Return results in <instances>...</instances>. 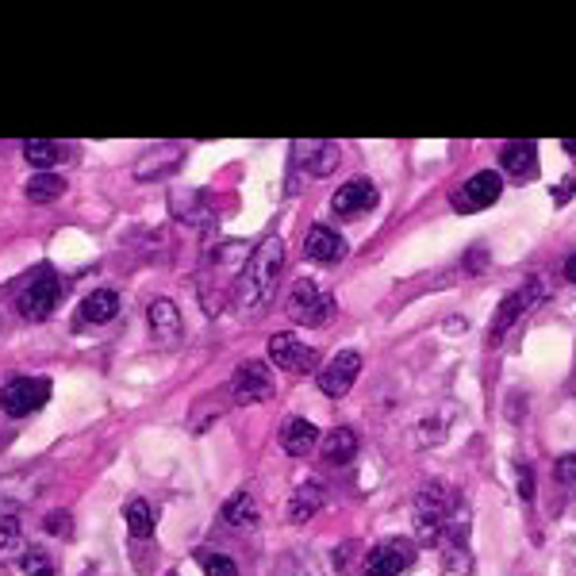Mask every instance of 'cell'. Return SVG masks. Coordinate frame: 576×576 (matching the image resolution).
<instances>
[{"mask_svg":"<svg viewBox=\"0 0 576 576\" xmlns=\"http://www.w3.org/2000/svg\"><path fill=\"white\" fill-rule=\"evenodd\" d=\"M572 189H576V177L569 173L561 184H557V193H553V204H569L572 200Z\"/></svg>","mask_w":576,"mask_h":576,"instance_id":"cell-31","label":"cell"},{"mask_svg":"<svg viewBox=\"0 0 576 576\" xmlns=\"http://www.w3.org/2000/svg\"><path fill=\"white\" fill-rule=\"evenodd\" d=\"M285 576H304V572H296V565H292V561H285Z\"/></svg>","mask_w":576,"mask_h":576,"instance_id":"cell-33","label":"cell"},{"mask_svg":"<svg viewBox=\"0 0 576 576\" xmlns=\"http://www.w3.org/2000/svg\"><path fill=\"white\" fill-rule=\"evenodd\" d=\"M269 361L277 369H288V373H308V369L315 365V350L296 342L292 334H273L269 339Z\"/></svg>","mask_w":576,"mask_h":576,"instance_id":"cell-9","label":"cell"},{"mask_svg":"<svg viewBox=\"0 0 576 576\" xmlns=\"http://www.w3.org/2000/svg\"><path fill=\"white\" fill-rule=\"evenodd\" d=\"M499 196H504V177H499L496 170H480V173H473V177L450 196V204H454L457 212L473 215V212L492 208V204H496Z\"/></svg>","mask_w":576,"mask_h":576,"instance_id":"cell-5","label":"cell"},{"mask_svg":"<svg viewBox=\"0 0 576 576\" xmlns=\"http://www.w3.org/2000/svg\"><path fill=\"white\" fill-rule=\"evenodd\" d=\"M450 508H454V499L445 496L442 485H431V488L419 492V499H415V527H419L423 542H438V538H442L445 511H450Z\"/></svg>","mask_w":576,"mask_h":576,"instance_id":"cell-7","label":"cell"},{"mask_svg":"<svg viewBox=\"0 0 576 576\" xmlns=\"http://www.w3.org/2000/svg\"><path fill=\"white\" fill-rule=\"evenodd\" d=\"M373 204H377V189H373V181H365V177L346 181L342 189L330 196V208L339 212V215H358V212H369Z\"/></svg>","mask_w":576,"mask_h":576,"instance_id":"cell-13","label":"cell"},{"mask_svg":"<svg viewBox=\"0 0 576 576\" xmlns=\"http://www.w3.org/2000/svg\"><path fill=\"white\" fill-rule=\"evenodd\" d=\"M523 311H530L523 288H518V292H508V296H504V304H499V311H496V319H492V330H488L492 346H496L499 339H504V334H508L518 319H523Z\"/></svg>","mask_w":576,"mask_h":576,"instance_id":"cell-17","label":"cell"},{"mask_svg":"<svg viewBox=\"0 0 576 576\" xmlns=\"http://www.w3.org/2000/svg\"><path fill=\"white\" fill-rule=\"evenodd\" d=\"M20 546V523L8 515V518H0V553H8Z\"/></svg>","mask_w":576,"mask_h":576,"instance_id":"cell-27","label":"cell"},{"mask_svg":"<svg viewBox=\"0 0 576 576\" xmlns=\"http://www.w3.org/2000/svg\"><path fill=\"white\" fill-rule=\"evenodd\" d=\"M62 193H66V181L58 173H39V177L27 181V200L31 204H50V200H58Z\"/></svg>","mask_w":576,"mask_h":576,"instance_id":"cell-22","label":"cell"},{"mask_svg":"<svg viewBox=\"0 0 576 576\" xmlns=\"http://www.w3.org/2000/svg\"><path fill=\"white\" fill-rule=\"evenodd\" d=\"M296 154H304L300 165L311 173V177H330L334 170H339V162H342V146L339 142H300L296 146Z\"/></svg>","mask_w":576,"mask_h":576,"instance_id":"cell-14","label":"cell"},{"mask_svg":"<svg viewBox=\"0 0 576 576\" xmlns=\"http://www.w3.org/2000/svg\"><path fill=\"white\" fill-rule=\"evenodd\" d=\"M330 311H334V300L330 296L315 285V281H296L292 296H288V315H292V323H300V327H323L330 319Z\"/></svg>","mask_w":576,"mask_h":576,"instance_id":"cell-4","label":"cell"},{"mask_svg":"<svg viewBox=\"0 0 576 576\" xmlns=\"http://www.w3.org/2000/svg\"><path fill=\"white\" fill-rule=\"evenodd\" d=\"M223 518H227L231 527H257V504H254V496L235 492L227 504H223Z\"/></svg>","mask_w":576,"mask_h":576,"instance_id":"cell-21","label":"cell"},{"mask_svg":"<svg viewBox=\"0 0 576 576\" xmlns=\"http://www.w3.org/2000/svg\"><path fill=\"white\" fill-rule=\"evenodd\" d=\"M123 518H127V530L135 538H151L154 534V511L146 499H131V504L123 508Z\"/></svg>","mask_w":576,"mask_h":576,"instance_id":"cell-23","label":"cell"},{"mask_svg":"<svg viewBox=\"0 0 576 576\" xmlns=\"http://www.w3.org/2000/svg\"><path fill=\"white\" fill-rule=\"evenodd\" d=\"M499 170H504L508 177H515V181H530L538 173V146L523 142V139L504 142L499 146Z\"/></svg>","mask_w":576,"mask_h":576,"instance_id":"cell-12","label":"cell"},{"mask_svg":"<svg viewBox=\"0 0 576 576\" xmlns=\"http://www.w3.org/2000/svg\"><path fill=\"white\" fill-rule=\"evenodd\" d=\"M146 319H151V330L162 342H177L181 339V311L173 300H151L146 308Z\"/></svg>","mask_w":576,"mask_h":576,"instance_id":"cell-16","label":"cell"},{"mask_svg":"<svg viewBox=\"0 0 576 576\" xmlns=\"http://www.w3.org/2000/svg\"><path fill=\"white\" fill-rule=\"evenodd\" d=\"M304 254L311 257V262H319V266H334V262H342V257H346V238L339 231L323 227V223H315V227L304 235Z\"/></svg>","mask_w":576,"mask_h":576,"instance_id":"cell-11","label":"cell"},{"mask_svg":"<svg viewBox=\"0 0 576 576\" xmlns=\"http://www.w3.org/2000/svg\"><path fill=\"white\" fill-rule=\"evenodd\" d=\"M315 442H319V431H315V423L308 419H288L285 431H281V450L288 457H308L315 450Z\"/></svg>","mask_w":576,"mask_h":576,"instance_id":"cell-15","label":"cell"},{"mask_svg":"<svg viewBox=\"0 0 576 576\" xmlns=\"http://www.w3.org/2000/svg\"><path fill=\"white\" fill-rule=\"evenodd\" d=\"M518 496H523V504L534 499V473H530V466H518Z\"/></svg>","mask_w":576,"mask_h":576,"instance_id":"cell-30","label":"cell"},{"mask_svg":"<svg viewBox=\"0 0 576 576\" xmlns=\"http://www.w3.org/2000/svg\"><path fill=\"white\" fill-rule=\"evenodd\" d=\"M200 569H204V576H238V569H235L231 557L212 553V550L200 553Z\"/></svg>","mask_w":576,"mask_h":576,"instance_id":"cell-25","label":"cell"},{"mask_svg":"<svg viewBox=\"0 0 576 576\" xmlns=\"http://www.w3.org/2000/svg\"><path fill=\"white\" fill-rule=\"evenodd\" d=\"M24 576H54V565L43 550H31L24 553Z\"/></svg>","mask_w":576,"mask_h":576,"instance_id":"cell-26","label":"cell"},{"mask_svg":"<svg viewBox=\"0 0 576 576\" xmlns=\"http://www.w3.org/2000/svg\"><path fill=\"white\" fill-rule=\"evenodd\" d=\"M269 373H266V365L262 361H243L235 369V381H231V396L238 403H257V400H266L269 396Z\"/></svg>","mask_w":576,"mask_h":576,"instance_id":"cell-10","label":"cell"},{"mask_svg":"<svg viewBox=\"0 0 576 576\" xmlns=\"http://www.w3.org/2000/svg\"><path fill=\"white\" fill-rule=\"evenodd\" d=\"M50 400V381L47 377H16L5 384V393H0V407H5V415L12 419H24L31 412H39V407Z\"/></svg>","mask_w":576,"mask_h":576,"instance_id":"cell-3","label":"cell"},{"mask_svg":"<svg viewBox=\"0 0 576 576\" xmlns=\"http://www.w3.org/2000/svg\"><path fill=\"white\" fill-rule=\"evenodd\" d=\"M565 281H572V285H576V254H572V257H565Z\"/></svg>","mask_w":576,"mask_h":576,"instance_id":"cell-32","label":"cell"},{"mask_svg":"<svg viewBox=\"0 0 576 576\" xmlns=\"http://www.w3.org/2000/svg\"><path fill=\"white\" fill-rule=\"evenodd\" d=\"M565 151H569V154H576V139H565Z\"/></svg>","mask_w":576,"mask_h":576,"instance_id":"cell-34","label":"cell"},{"mask_svg":"<svg viewBox=\"0 0 576 576\" xmlns=\"http://www.w3.org/2000/svg\"><path fill=\"white\" fill-rule=\"evenodd\" d=\"M361 373V354H354V350H339L319 373H315V381H319V393L330 396V400H342L350 388H354Z\"/></svg>","mask_w":576,"mask_h":576,"instance_id":"cell-6","label":"cell"},{"mask_svg":"<svg viewBox=\"0 0 576 576\" xmlns=\"http://www.w3.org/2000/svg\"><path fill=\"white\" fill-rule=\"evenodd\" d=\"M553 477L561 480V485H576V454H561V457H557Z\"/></svg>","mask_w":576,"mask_h":576,"instance_id":"cell-29","label":"cell"},{"mask_svg":"<svg viewBox=\"0 0 576 576\" xmlns=\"http://www.w3.org/2000/svg\"><path fill=\"white\" fill-rule=\"evenodd\" d=\"M319 508H323V485H319V480H304V485L296 488L292 504H288L292 518H296V523H308V518L319 515Z\"/></svg>","mask_w":576,"mask_h":576,"instance_id":"cell-20","label":"cell"},{"mask_svg":"<svg viewBox=\"0 0 576 576\" xmlns=\"http://www.w3.org/2000/svg\"><path fill=\"white\" fill-rule=\"evenodd\" d=\"M43 527H47L50 534H58V538H69V534H73V515H69V511H50Z\"/></svg>","mask_w":576,"mask_h":576,"instance_id":"cell-28","label":"cell"},{"mask_svg":"<svg viewBox=\"0 0 576 576\" xmlns=\"http://www.w3.org/2000/svg\"><path fill=\"white\" fill-rule=\"evenodd\" d=\"M58 296H62L58 277H54L50 269H39V273H35L31 281L24 285V292H20V300H16V308H20L24 319L43 323V319H50V311L58 308Z\"/></svg>","mask_w":576,"mask_h":576,"instance_id":"cell-2","label":"cell"},{"mask_svg":"<svg viewBox=\"0 0 576 576\" xmlns=\"http://www.w3.org/2000/svg\"><path fill=\"white\" fill-rule=\"evenodd\" d=\"M281 266H285V243L277 235H269L262 246H257L243 273H238V300L246 308H266L277 292V277H281Z\"/></svg>","mask_w":576,"mask_h":576,"instance_id":"cell-1","label":"cell"},{"mask_svg":"<svg viewBox=\"0 0 576 576\" xmlns=\"http://www.w3.org/2000/svg\"><path fill=\"white\" fill-rule=\"evenodd\" d=\"M24 158L35 165V170H50L54 162H62V146L47 142V139H31V142H24Z\"/></svg>","mask_w":576,"mask_h":576,"instance_id":"cell-24","label":"cell"},{"mask_svg":"<svg viewBox=\"0 0 576 576\" xmlns=\"http://www.w3.org/2000/svg\"><path fill=\"white\" fill-rule=\"evenodd\" d=\"M116 311H120V296L108 292V288L89 292L81 300V319L85 323H111V319H116Z\"/></svg>","mask_w":576,"mask_h":576,"instance_id":"cell-19","label":"cell"},{"mask_svg":"<svg viewBox=\"0 0 576 576\" xmlns=\"http://www.w3.org/2000/svg\"><path fill=\"white\" fill-rule=\"evenodd\" d=\"M354 454H358V435L350 431V426H334V431L323 438L327 466H346V461H354Z\"/></svg>","mask_w":576,"mask_h":576,"instance_id":"cell-18","label":"cell"},{"mask_svg":"<svg viewBox=\"0 0 576 576\" xmlns=\"http://www.w3.org/2000/svg\"><path fill=\"white\" fill-rule=\"evenodd\" d=\"M415 565V546L407 538H388L365 557V576H400Z\"/></svg>","mask_w":576,"mask_h":576,"instance_id":"cell-8","label":"cell"}]
</instances>
